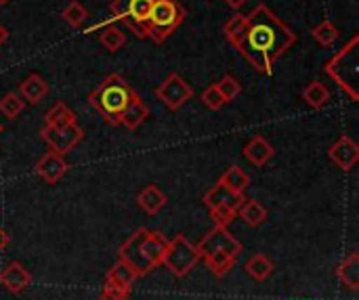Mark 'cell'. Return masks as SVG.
<instances>
[{"label": "cell", "instance_id": "obj_31", "mask_svg": "<svg viewBox=\"0 0 359 300\" xmlns=\"http://www.w3.org/2000/svg\"><path fill=\"white\" fill-rule=\"evenodd\" d=\"M25 107V101L17 95V93H6L2 99H0V114L6 118V120H15Z\"/></svg>", "mask_w": 359, "mask_h": 300}, {"label": "cell", "instance_id": "obj_19", "mask_svg": "<svg viewBox=\"0 0 359 300\" xmlns=\"http://www.w3.org/2000/svg\"><path fill=\"white\" fill-rule=\"evenodd\" d=\"M303 101L311 107V109H322L330 103V90L324 82L313 80L303 88Z\"/></svg>", "mask_w": 359, "mask_h": 300}, {"label": "cell", "instance_id": "obj_34", "mask_svg": "<svg viewBox=\"0 0 359 300\" xmlns=\"http://www.w3.org/2000/svg\"><path fill=\"white\" fill-rule=\"evenodd\" d=\"M133 294V290H126V288H118V286H111L105 282V286L101 288V300H128Z\"/></svg>", "mask_w": 359, "mask_h": 300}, {"label": "cell", "instance_id": "obj_18", "mask_svg": "<svg viewBox=\"0 0 359 300\" xmlns=\"http://www.w3.org/2000/svg\"><path fill=\"white\" fill-rule=\"evenodd\" d=\"M137 204L143 212L147 214H158L166 204H168V198L166 193L158 187V185H147L139 196H137Z\"/></svg>", "mask_w": 359, "mask_h": 300}, {"label": "cell", "instance_id": "obj_10", "mask_svg": "<svg viewBox=\"0 0 359 300\" xmlns=\"http://www.w3.org/2000/svg\"><path fill=\"white\" fill-rule=\"evenodd\" d=\"M196 248H198V252H200V259L206 257V254H229V257L236 259V257L244 250L242 242H238V240L227 231V227H217V225H215V229H210V231L196 244Z\"/></svg>", "mask_w": 359, "mask_h": 300}, {"label": "cell", "instance_id": "obj_13", "mask_svg": "<svg viewBox=\"0 0 359 300\" xmlns=\"http://www.w3.org/2000/svg\"><path fill=\"white\" fill-rule=\"evenodd\" d=\"M246 202L244 193H238L233 189H229L227 185H223L221 181H217V185H212L206 193H204V206L208 210L212 208H219V206H227V208H233L236 212L240 210V206Z\"/></svg>", "mask_w": 359, "mask_h": 300}, {"label": "cell", "instance_id": "obj_25", "mask_svg": "<svg viewBox=\"0 0 359 300\" xmlns=\"http://www.w3.org/2000/svg\"><path fill=\"white\" fill-rule=\"evenodd\" d=\"M219 181H221L223 185H227L229 189L238 191V193H244L246 187L250 185V177H248L240 166H231L229 170H225V172L221 175Z\"/></svg>", "mask_w": 359, "mask_h": 300}, {"label": "cell", "instance_id": "obj_15", "mask_svg": "<svg viewBox=\"0 0 359 300\" xmlns=\"http://www.w3.org/2000/svg\"><path fill=\"white\" fill-rule=\"evenodd\" d=\"M48 95V84H46V80L40 76V74H29L21 84H19V97L23 99V101H27L29 105H36V103H40L44 97Z\"/></svg>", "mask_w": 359, "mask_h": 300}, {"label": "cell", "instance_id": "obj_2", "mask_svg": "<svg viewBox=\"0 0 359 300\" xmlns=\"http://www.w3.org/2000/svg\"><path fill=\"white\" fill-rule=\"evenodd\" d=\"M166 244L168 240L160 231L141 227L118 248V261L128 265L137 278H145L162 265Z\"/></svg>", "mask_w": 359, "mask_h": 300}, {"label": "cell", "instance_id": "obj_23", "mask_svg": "<svg viewBox=\"0 0 359 300\" xmlns=\"http://www.w3.org/2000/svg\"><path fill=\"white\" fill-rule=\"evenodd\" d=\"M44 124L46 126H65V124H76V114L63 103L57 101L46 114H44Z\"/></svg>", "mask_w": 359, "mask_h": 300}, {"label": "cell", "instance_id": "obj_3", "mask_svg": "<svg viewBox=\"0 0 359 300\" xmlns=\"http://www.w3.org/2000/svg\"><path fill=\"white\" fill-rule=\"evenodd\" d=\"M137 97V90L120 76V74H109L90 95L88 103L101 114V118L109 126L120 124V116L128 107V103Z\"/></svg>", "mask_w": 359, "mask_h": 300}, {"label": "cell", "instance_id": "obj_26", "mask_svg": "<svg viewBox=\"0 0 359 300\" xmlns=\"http://www.w3.org/2000/svg\"><path fill=\"white\" fill-rule=\"evenodd\" d=\"M311 36L318 40V44L320 46H332L337 40H339V36H341V32H339V27L330 21V19H324L322 23H318L316 27H313V32H311Z\"/></svg>", "mask_w": 359, "mask_h": 300}, {"label": "cell", "instance_id": "obj_38", "mask_svg": "<svg viewBox=\"0 0 359 300\" xmlns=\"http://www.w3.org/2000/svg\"><path fill=\"white\" fill-rule=\"evenodd\" d=\"M6 2H11V0H0V6H4Z\"/></svg>", "mask_w": 359, "mask_h": 300}, {"label": "cell", "instance_id": "obj_24", "mask_svg": "<svg viewBox=\"0 0 359 300\" xmlns=\"http://www.w3.org/2000/svg\"><path fill=\"white\" fill-rule=\"evenodd\" d=\"M246 273L255 280V282H265L271 273H273V263L265 257V254H255L248 259L246 263Z\"/></svg>", "mask_w": 359, "mask_h": 300}, {"label": "cell", "instance_id": "obj_5", "mask_svg": "<svg viewBox=\"0 0 359 300\" xmlns=\"http://www.w3.org/2000/svg\"><path fill=\"white\" fill-rule=\"evenodd\" d=\"M185 8L179 0H154V6L147 17V38H151L156 44L166 42L183 23Z\"/></svg>", "mask_w": 359, "mask_h": 300}, {"label": "cell", "instance_id": "obj_33", "mask_svg": "<svg viewBox=\"0 0 359 300\" xmlns=\"http://www.w3.org/2000/svg\"><path fill=\"white\" fill-rule=\"evenodd\" d=\"M202 103L208 107V109H212V111H217V109H221L223 105H225V101H223V97L219 95V90H217V86L215 84H210L208 88H204V93H202Z\"/></svg>", "mask_w": 359, "mask_h": 300}, {"label": "cell", "instance_id": "obj_30", "mask_svg": "<svg viewBox=\"0 0 359 300\" xmlns=\"http://www.w3.org/2000/svg\"><path fill=\"white\" fill-rule=\"evenodd\" d=\"M215 86H217V90H219V95L223 97L225 103H231V101H236V99L242 95V84H240V80L233 78L231 74L223 76Z\"/></svg>", "mask_w": 359, "mask_h": 300}, {"label": "cell", "instance_id": "obj_22", "mask_svg": "<svg viewBox=\"0 0 359 300\" xmlns=\"http://www.w3.org/2000/svg\"><path fill=\"white\" fill-rule=\"evenodd\" d=\"M238 214H240V217L244 219V223L250 225V227H259V225H263V223L267 221V208H265L261 202H257V200H246V202L240 206Z\"/></svg>", "mask_w": 359, "mask_h": 300}, {"label": "cell", "instance_id": "obj_27", "mask_svg": "<svg viewBox=\"0 0 359 300\" xmlns=\"http://www.w3.org/2000/svg\"><path fill=\"white\" fill-rule=\"evenodd\" d=\"M202 261L206 263V267L212 271L215 278L227 275L236 265V259L229 257V254H206V257H202Z\"/></svg>", "mask_w": 359, "mask_h": 300}, {"label": "cell", "instance_id": "obj_4", "mask_svg": "<svg viewBox=\"0 0 359 300\" xmlns=\"http://www.w3.org/2000/svg\"><path fill=\"white\" fill-rule=\"evenodd\" d=\"M324 71L349 95L351 101H359V36L355 34L326 65Z\"/></svg>", "mask_w": 359, "mask_h": 300}, {"label": "cell", "instance_id": "obj_29", "mask_svg": "<svg viewBox=\"0 0 359 300\" xmlns=\"http://www.w3.org/2000/svg\"><path fill=\"white\" fill-rule=\"evenodd\" d=\"M61 17H63V21H65L69 27H82V25H84V21L88 19V11L84 8V4H82V2L72 0V2L61 11Z\"/></svg>", "mask_w": 359, "mask_h": 300}, {"label": "cell", "instance_id": "obj_11", "mask_svg": "<svg viewBox=\"0 0 359 300\" xmlns=\"http://www.w3.org/2000/svg\"><path fill=\"white\" fill-rule=\"evenodd\" d=\"M328 158L345 172L353 170L355 164L359 162V145L349 137V135H343L339 137V141L334 145H330L328 149Z\"/></svg>", "mask_w": 359, "mask_h": 300}, {"label": "cell", "instance_id": "obj_17", "mask_svg": "<svg viewBox=\"0 0 359 300\" xmlns=\"http://www.w3.org/2000/svg\"><path fill=\"white\" fill-rule=\"evenodd\" d=\"M149 118V107L143 103L141 95L137 93V97L128 103V107L124 109V114L120 116V124L128 130H137L145 120Z\"/></svg>", "mask_w": 359, "mask_h": 300}, {"label": "cell", "instance_id": "obj_8", "mask_svg": "<svg viewBox=\"0 0 359 300\" xmlns=\"http://www.w3.org/2000/svg\"><path fill=\"white\" fill-rule=\"evenodd\" d=\"M156 97L170 109V111H179L185 103H189L194 99V88L191 84L179 76L177 71L168 74L156 88Z\"/></svg>", "mask_w": 359, "mask_h": 300}, {"label": "cell", "instance_id": "obj_37", "mask_svg": "<svg viewBox=\"0 0 359 300\" xmlns=\"http://www.w3.org/2000/svg\"><path fill=\"white\" fill-rule=\"evenodd\" d=\"M6 40H8V29H6V27H4V25L0 23V46H2V44H4Z\"/></svg>", "mask_w": 359, "mask_h": 300}, {"label": "cell", "instance_id": "obj_36", "mask_svg": "<svg viewBox=\"0 0 359 300\" xmlns=\"http://www.w3.org/2000/svg\"><path fill=\"white\" fill-rule=\"evenodd\" d=\"M225 2H227V4H229V6H231L233 11H238V8H242V6H244V4H246L248 0H225Z\"/></svg>", "mask_w": 359, "mask_h": 300}, {"label": "cell", "instance_id": "obj_1", "mask_svg": "<svg viewBox=\"0 0 359 300\" xmlns=\"http://www.w3.org/2000/svg\"><path fill=\"white\" fill-rule=\"evenodd\" d=\"M227 40L255 71L271 74L276 61L294 46L297 34L267 4L261 2L244 15L242 27Z\"/></svg>", "mask_w": 359, "mask_h": 300}, {"label": "cell", "instance_id": "obj_7", "mask_svg": "<svg viewBox=\"0 0 359 300\" xmlns=\"http://www.w3.org/2000/svg\"><path fill=\"white\" fill-rule=\"evenodd\" d=\"M151 6H154V0H114L109 11L114 19L122 21L128 29H133L137 38H147L145 25H147Z\"/></svg>", "mask_w": 359, "mask_h": 300}, {"label": "cell", "instance_id": "obj_21", "mask_svg": "<svg viewBox=\"0 0 359 300\" xmlns=\"http://www.w3.org/2000/svg\"><path fill=\"white\" fill-rule=\"evenodd\" d=\"M105 282H107V284H111V286H118V288L133 290V284L137 282V275L133 273V269H130L128 265H124L122 261H118V263L107 271Z\"/></svg>", "mask_w": 359, "mask_h": 300}, {"label": "cell", "instance_id": "obj_6", "mask_svg": "<svg viewBox=\"0 0 359 300\" xmlns=\"http://www.w3.org/2000/svg\"><path fill=\"white\" fill-rule=\"evenodd\" d=\"M200 261V252L196 248V244H191L185 236H175L164 250V259L162 265L179 280L187 278L191 273V269L198 265Z\"/></svg>", "mask_w": 359, "mask_h": 300}, {"label": "cell", "instance_id": "obj_28", "mask_svg": "<svg viewBox=\"0 0 359 300\" xmlns=\"http://www.w3.org/2000/svg\"><path fill=\"white\" fill-rule=\"evenodd\" d=\"M99 42H101L109 53H118V50L126 44V36H124V32H122L120 27H116V25H107V27H103V29H101V34H99Z\"/></svg>", "mask_w": 359, "mask_h": 300}, {"label": "cell", "instance_id": "obj_12", "mask_svg": "<svg viewBox=\"0 0 359 300\" xmlns=\"http://www.w3.org/2000/svg\"><path fill=\"white\" fill-rule=\"evenodd\" d=\"M67 160L61 154L55 151H46L38 164H36V175L46 183V185H57V181H61L67 172Z\"/></svg>", "mask_w": 359, "mask_h": 300}, {"label": "cell", "instance_id": "obj_14", "mask_svg": "<svg viewBox=\"0 0 359 300\" xmlns=\"http://www.w3.org/2000/svg\"><path fill=\"white\" fill-rule=\"evenodd\" d=\"M32 282H34L32 273H29L21 263H17V261L8 263V265L0 271V286H2L6 292H11V294L23 292L25 288L32 286Z\"/></svg>", "mask_w": 359, "mask_h": 300}, {"label": "cell", "instance_id": "obj_39", "mask_svg": "<svg viewBox=\"0 0 359 300\" xmlns=\"http://www.w3.org/2000/svg\"><path fill=\"white\" fill-rule=\"evenodd\" d=\"M0 135H2V124H0Z\"/></svg>", "mask_w": 359, "mask_h": 300}, {"label": "cell", "instance_id": "obj_35", "mask_svg": "<svg viewBox=\"0 0 359 300\" xmlns=\"http://www.w3.org/2000/svg\"><path fill=\"white\" fill-rule=\"evenodd\" d=\"M6 246H8V236H6V231L0 227V252H2Z\"/></svg>", "mask_w": 359, "mask_h": 300}, {"label": "cell", "instance_id": "obj_9", "mask_svg": "<svg viewBox=\"0 0 359 300\" xmlns=\"http://www.w3.org/2000/svg\"><path fill=\"white\" fill-rule=\"evenodd\" d=\"M40 137L50 147V151L67 156L84 139V130L78 124H65V126H46L44 124V128L40 130Z\"/></svg>", "mask_w": 359, "mask_h": 300}, {"label": "cell", "instance_id": "obj_20", "mask_svg": "<svg viewBox=\"0 0 359 300\" xmlns=\"http://www.w3.org/2000/svg\"><path fill=\"white\" fill-rule=\"evenodd\" d=\"M339 280L349 288V290H358L359 288V254L351 252L337 269Z\"/></svg>", "mask_w": 359, "mask_h": 300}, {"label": "cell", "instance_id": "obj_32", "mask_svg": "<svg viewBox=\"0 0 359 300\" xmlns=\"http://www.w3.org/2000/svg\"><path fill=\"white\" fill-rule=\"evenodd\" d=\"M236 214L238 212L233 208H227V206H219V208L210 210V219L215 221L217 227H229L236 221Z\"/></svg>", "mask_w": 359, "mask_h": 300}, {"label": "cell", "instance_id": "obj_16", "mask_svg": "<svg viewBox=\"0 0 359 300\" xmlns=\"http://www.w3.org/2000/svg\"><path fill=\"white\" fill-rule=\"evenodd\" d=\"M244 156L255 164V166H265L273 156H276V149L273 145L265 139V137H252L246 145H244Z\"/></svg>", "mask_w": 359, "mask_h": 300}]
</instances>
